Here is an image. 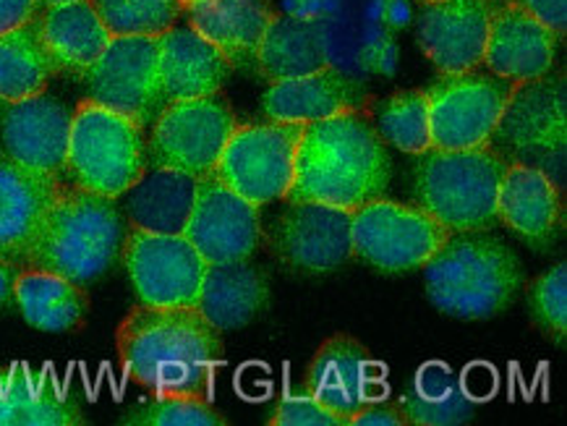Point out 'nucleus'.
I'll return each instance as SVG.
<instances>
[{
  "label": "nucleus",
  "instance_id": "f257e3e1",
  "mask_svg": "<svg viewBox=\"0 0 567 426\" xmlns=\"http://www.w3.org/2000/svg\"><path fill=\"white\" fill-rule=\"evenodd\" d=\"M115 349L126 377L152 395L213 401L225 349L196 306L140 303L115 330Z\"/></svg>",
  "mask_w": 567,
  "mask_h": 426
},
{
  "label": "nucleus",
  "instance_id": "f03ea898",
  "mask_svg": "<svg viewBox=\"0 0 567 426\" xmlns=\"http://www.w3.org/2000/svg\"><path fill=\"white\" fill-rule=\"evenodd\" d=\"M388 144L361 111L303 124L286 201H319L353 212L388 194Z\"/></svg>",
  "mask_w": 567,
  "mask_h": 426
},
{
  "label": "nucleus",
  "instance_id": "7ed1b4c3",
  "mask_svg": "<svg viewBox=\"0 0 567 426\" xmlns=\"http://www.w3.org/2000/svg\"><path fill=\"white\" fill-rule=\"evenodd\" d=\"M126 233L118 199L65 180L29 249L24 270L53 272L86 288L113 270Z\"/></svg>",
  "mask_w": 567,
  "mask_h": 426
},
{
  "label": "nucleus",
  "instance_id": "20e7f679",
  "mask_svg": "<svg viewBox=\"0 0 567 426\" xmlns=\"http://www.w3.org/2000/svg\"><path fill=\"white\" fill-rule=\"evenodd\" d=\"M421 270L429 301L457 320H492L503 314L526 280L518 254L489 230L450 233Z\"/></svg>",
  "mask_w": 567,
  "mask_h": 426
},
{
  "label": "nucleus",
  "instance_id": "39448f33",
  "mask_svg": "<svg viewBox=\"0 0 567 426\" xmlns=\"http://www.w3.org/2000/svg\"><path fill=\"white\" fill-rule=\"evenodd\" d=\"M416 205L450 233L497 226V194L507 157L492 144L476 149H426L416 155Z\"/></svg>",
  "mask_w": 567,
  "mask_h": 426
},
{
  "label": "nucleus",
  "instance_id": "423d86ee",
  "mask_svg": "<svg viewBox=\"0 0 567 426\" xmlns=\"http://www.w3.org/2000/svg\"><path fill=\"white\" fill-rule=\"evenodd\" d=\"M147 136L126 115L84 100L71 113L65 180L121 199L147 170Z\"/></svg>",
  "mask_w": 567,
  "mask_h": 426
},
{
  "label": "nucleus",
  "instance_id": "0eeeda50",
  "mask_svg": "<svg viewBox=\"0 0 567 426\" xmlns=\"http://www.w3.org/2000/svg\"><path fill=\"white\" fill-rule=\"evenodd\" d=\"M447 236L450 230L419 205L380 197L351 212L353 257L388 276L421 270Z\"/></svg>",
  "mask_w": 567,
  "mask_h": 426
},
{
  "label": "nucleus",
  "instance_id": "6e6552de",
  "mask_svg": "<svg viewBox=\"0 0 567 426\" xmlns=\"http://www.w3.org/2000/svg\"><path fill=\"white\" fill-rule=\"evenodd\" d=\"M429 128L434 149H476L492 144L515 84L489 71L440 74L429 84Z\"/></svg>",
  "mask_w": 567,
  "mask_h": 426
},
{
  "label": "nucleus",
  "instance_id": "1a4fd4ad",
  "mask_svg": "<svg viewBox=\"0 0 567 426\" xmlns=\"http://www.w3.org/2000/svg\"><path fill=\"white\" fill-rule=\"evenodd\" d=\"M236 126V113L220 95L173 100L152 124L147 165L205 178L215 173Z\"/></svg>",
  "mask_w": 567,
  "mask_h": 426
},
{
  "label": "nucleus",
  "instance_id": "9d476101",
  "mask_svg": "<svg viewBox=\"0 0 567 426\" xmlns=\"http://www.w3.org/2000/svg\"><path fill=\"white\" fill-rule=\"evenodd\" d=\"M303 124H238L213 176L259 209L286 199Z\"/></svg>",
  "mask_w": 567,
  "mask_h": 426
},
{
  "label": "nucleus",
  "instance_id": "9b49d317",
  "mask_svg": "<svg viewBox=\"0 0 567 426\" xmlns=\"http://www.w3.org/2000/svg\"><path fill=\"white\" fill-rule=\"evenodd\" d=\"M157 58V38L118 34L82 74L86 100L126 115L136 126H152L168 105L159 84Z\"/></svg>",
  "mask_w": 567,
  "mask_h": 426
},
{
  "label": "nucleus",
  "instance_id": "f8f14e48",
  "mask_svg": "<svg viewBox=\"0 0 567 426\" xmlns=\"http://www.w3.org/2000/svg\"><path fill=\"white\" fill-rule=\"evenodd\" d=\"M121 262L140 303L147 306H196L207 262L184 233H152L128 228Z\"/></svg>",
  "mask_w": 567,
  "mask_h": 426
},
{
  "label": "nucleus",
  "instance_id": "ddd939ff",
  "mask_svg": "<svg viewBox=\"0 0 567 426\" xmlns=\"http://www.w3.org/2000/svg\"><path fill=\"white\" fill-rule=\"evenodd\" d=\"M265 241L290 270L332 272L353 257L351 212L319 201H288L267 226Z\"/></svg>",
  "mask_w": 567,
  "mask_h": 426
},
{
  "label": "nucleus",
  "instance_id": "4468645a",
  "mask_svg": "<svg viewBox=\"0 0 567 426\" xmlns=\"http://www.w3.org/2000/svg\"><path fill=\"white\" fill-rule=\"evenodd\" d=\"M384 366L351 335H336L319 345L307 370V393L338 416L343 426L372 403L388 401Z\"/></svg>",
  "mask_w": 567,
  "mask_h": 426
},
{
  "label": "nucleus",
  "instance_id": "2eb2a0df",
  "mask_svg": "<svg viewBox=\"0 0 567 426\" xmlns=\"http://www.w3.org/2000/svg\"><path fill=\"white\" fill-rule=\"evenodd\" d=\"M184 236L207 264L241 262L259 249V207L209 173L199 178V186H196V199Z\"/></svg>",
  "mask_w": 567,
  "mask_h": 426
},
{
  "label": "nucleus",
  "instance_id": "dca6fc26",
  "mask_svg": "<svg viewBox=\"0 0 567 426\" xmlns=\"http://www.w3.org/2000/svg\"><path fill=\"white\" fill-rule=\"evenodd\" d=\"M71 111L61 100L42 95L6 103L0 113V144L9 160L29 170L65 180V152H69Z\"/></svg>",
  "mask_w": 567,
  "mask_h": 426
},
{
  "label": "nucleus",
  "instance_id": "f3484780",
  "mask_svg": "<svg viewBox=\"0 0 567 426\" xmlns=\"http://www.w3.org/2000/svg\"><path fill=\"white\" fill-rule=\"evenodd\" d=\"M499 0H437L419 13V45L440 74L482 66L492 13Z\"/></svg>",
  "mask_w": 567,
  "mask_h": 426
},
{
  "label": "nucleus",
  "instance_id": "a211bd4d",
  "mask_svg": "<svg viewBox=\"0 0 567 426\" xmlns=\"http://www.w3.org/2000/svg\"><path fill=\"white\" fill-rule=\"evenodd\" d=\"M565 86L555 79H534L515 84L507 111L492 142L534 160L563 163L565 155Z\"/></svg>",
  "mask_w": 567,
  "mask_h": 426
},
{
  "label": "nucleus",
  "instance_id": "6ab92c4d",
  "mask_svg": "<svg viewBox=\"0 0 567 426\" xmlns=\"http://www.w3.org/2000/svg\"><path fill=\"white\" fill-rule=\"evenodd\" d=\"M557 40V34L520 3L499 0L492 13L482 63L489 74L513 84L534 82L547 76L555 66Z\"/></svg>",
  "mask_w": 567,
  "mask_h": 426
},
{
  "label": "nucleus",
  "instance_id": "aec40b11",
  "mask_svg": "<svg viewBox=\"0 0 567 426\" xmlns=\"http://www.w3.org/2000/svg\"><path fill=\"white\" fill-rule=\"evenodd\" d=\"M497 222L530 247H547L565 226L563 189L547 170L511 160L497 194Z\"/></svg>",
  "mask_w": 567,
  "mask_h": 426
},
{
  "label": "nucleus",
  "instance_id": "412c9836",
  "mask_svg": "<svg viewBox=\"0 0 567 426\" xmlns=\"http://www.w3.org/2000/svg\"><path fill=\"white\" fill-rule=\"evenodd\" d=\"M65 184L0 155V257L24 270L42 220Z\"/></svg>",
  "mask_w": 567,
  "mask_h": 426
},
{
  "label": "nucleus",
  "instance_id": "4be33fe9",
  "mask_svg": "<svg viewBox=\"0 0 567 426\" xmlns=\"http://www.w3.org/2000/svg\"><path fill=\"white\" fill-rule=\"evenodd\" d=\"M367 90L336 66H324L315 74L280 79L261 95V113L278 124H315L332 115L361 111Z\"/></svg>",
  "mask_w": 567,
  "mask_h": 426
},
{
  "label": "nucleus",
  "instance_id": "5701e85b",
  "mask_svg": "<svg viewBox=\"0 0 567 426\" xmlns=\"http://www.w3.org/2000/svg\"><path fill=\"white\" fill-rule=\"evenodd\" d=\"M79 395L48 370L0 366V426H82Z\"/></svg>",
  "mask_w": 567,
  "mask_h": 426
},
{
  "label": "nucleus",
  "instance_id": "b1692460",
  "mask_svg": "<svg viewBox=\"0 0 567 426\" xmlns=\"http://www.w3.org/2000/svg\"><path fill=\"white\" fill-rule=\"evenodd\" d=\"M159 84L168 103L220 95L230 61L192 27H171L157 38Z\"/></svg>",
  "mask_w": 567,
  "mask_h": 426
},
{
  "label": "nucleus",
  "instance_id": "393cba45",
  "mask_svg": "<svg viewBox=\"0 0 567 426\" xmlns=\"http://www.w3.org/2000/svg\"><path fill=\"white\" fill-rule=\"evenodd\" d=\"M184 9L188 27L241 69L254 66L259 42L278 17L270 0H194Z\"/></svg>",
  "mask_w": 567,
  "mask_h": 426
},
{
  "label": "nucleus",
  "instance_id": "a878e982",
  "mask_svg": "<svg viewBox=\"0 0 567 426\" xmlns=\"http://www.w3.org/2000/svg\"><path fill=\"white\" fill-rule=\"evenodd\" d=\"M40 32L58 74L82 79L86 69L103 55L107 42L113 40L111 29L100 19L92 0L48 6L40 13Z\"/></svg>",
  "mask_w": 567,
  "mask_h": 426
},
{
  "label": "nucleus",
  "instance_id": "bb28decb",
  "mask_svg": "<svg viewBox=\"0 0 567 426\" xmlns=\"http://www.w3.org/2000/svg\"><path fill=\"white\" fill-rule=\"evenodd\" d=\"M270 288L249 259L207 264L196 309L215 330H241L267 309Z\"/></svg>",
  "mask_w": 567,
  "mask_h": 426
},
{
  "label": "nucleus",
  "instance_id": "cd10ccee",
  "mask_svg": "<svg viewBox=\"0 0 567 426\" xmlns=\"http://www.w3.org/2000/svg\"><path fill=\"white\" fill-rule=\"evenodd\" d=\"M199 178L171 168H147L144 176L123 194V212L131 228L152 233H184L192 215Z\"/></svg>",
  "mask_w": 567,
  "mask_h": 426
},
{
  "label": "nucleus",
  "instance_id": "c85d7f7f",
  "mask_svg": "<svg viewBox=\"0 0 567 426\" xmlns=\"http://www.w3.org/2000/svg\"><path fill=\"white\" fill-rule=\"evenodd\" d=\"M398 408L405 424L416 426H455L476 416V401L442 361L419 366L411 382H405Z\"/></svg>",
  "mask_w": 567,
  "mask_h": 426
},
{
  "label": "nucleus",
  "instance_id": "c756f323",
  "mask_svg": "<svg viewBox=\"0 0 567 426\" xmlns=\"http://www.w3.org/2000/svg\"><path fill=\"white\" fill-rule=\"evenodd\" d=\"M13 303L27 324L42 332H74L90 314L84 285L42 270H21L13 285Z\"/></svg>",
  "mask_w": 567,
  "mask_h": 426
},
{
  "label": "nucleus",
  "instance_id": "7c9ffc66",
  "mask_svg": "<svg viewBox=\"0 0 567 426\" xmlns=\"http://www.w3.org/2000/svg\"><path fill=\"white\" fill-rule=\"evenodd\" d=\"M330 66L324 34L317 21L296 17H275L259 42L254 69L270 82L293 79Z\"/></svg>",
  "mask_w": 567,
  "mask_h": 426
},
{
  "label": "nucleus",
  "instance_id": "2f4dec72",
  "mask_svg": "<svg viewBox=\"0 0 567 426\" xmlns=\"http://www.w3.org/2000/svg\"><path fill=\"white\" fill-rule=\"evenodd\" d=\"M38 17L0 34V103L42 95L50 79L58 76L53 58L42 42Z\"/></svg>",
  "mask_w": 567,
  "mask_h": 426
},
{
  "label": "nucleus",
  "instance_id": "473e14b6",
  "mask_svg": "<svg viewBox=\"0 0 567 426\" xmlns=\"http://www.w3.org/2000/svg\"><path fill=\"white\" fill-rule=\"evenodd\" d=\"M377 132L384 144H392L409 155H424L432 149V128H429V97L424 90H405L380 103L377 111Z\"/></svg>",
  "mask_w": 567,
  "mask_h": 426
},
{
  "label": "nucleus",
  "instance_id": "72a5a7b5",
  "mask_svg": "<svg viewBox=\"0 0 567 426\" xmlns=\"http://www.w3.org/2000/svg\"><path fill=\"white\" fill-rule=\"evenodd\" d=\"M92 6L113 38L118 34L159 38L171 27H176L178 13L184 9L181 0H92Z\"/></svg>",
  "mask_w": 567,
  "mask_h": 426
},
{
  "label": "nucleus",
  "instance_id": "f704fd0d",
  "mask_svg": "<svg viewBox=\"0 0 567 426\" xmlns=\"http://www.w3.org/2000/svg\"><path fill=\"white\" fill-rule=\"evenodd\" d=\"M123 422L142 426H223L228 418L213 406V401L155 395L144 406L128 411Z\"/></svg>",
  "mask_w": 567,
  "mask_h": 426
},
{
  "label": "nucleus",
  "instance_id": "c9c22d12",
  "mask_svg": "<svg viewBox=\"0 0 567 426\" xmlns=\"http://www.w3.org/2000/svg\"><path fill=\"white\" fill-rule=\"evenodd\" d=\"M528 306L549 341L563 345L567 335V267L557 264L544 272L528 288Z\"/></svg>",
  "mask_w": 567,
  "mask_h": 426
},
{
  "label": "nucleus",
  "instance_id": "e433bc0d",
  "mask_svg": "<svg viewBox=\"0 0 567 426\" xmlns=\"http://www.w3.org/2000/svg\"><path fill=\"white\" fill-rule=\"evenodd\" d=\"M270 426H343V422L303 389L282 395L270 416Z\"/></svg>",
  "mask_w": 567,
  "mask_h": 426
},
{
  "label": "nucleus",
  "instance_id": "4c0bfd02",
  "mask_svg": "<svg viewBox=\"0 0 567 426\" xmlns=\"http://www.w3.org/2000/svg\"><path fill=\"white\" fill-rule=\"evenodd\" d=\"M523 9H528L536 19L544 21L557 38H563L567 29V0H515Z\"/></svg>",
  "mask_w": 567,
  "mask_h": 426
},
{
  "label": "nucleus",
  "instance_id": "58836bf2",
  "mask_svg": "<svg viewBox=\"0 0 567 426\" xmlns=\"http://www.w3.org/2000/svg\"><path fill=\"white\" fill-rule=\"evenodd\" d=\"M405 426V418L400 414L398 403H372V406L361 408L348 426Z\"/></svg>",
  "mask_w": 567,
  "mask_h": 426
},
{
  "label": "nucleus",
  "instance_id": "ea45409f",
  "mask_svg": "<svg viewBox=\"0 0 567 426\" xmlns=\"http://www.w3.org/2000/svg\"><path fill=\"white\" fill-rule=\"evenodd\" d=\"M40 0H0V34L32 21L40 13Z\"/></svg>",
  "mask_w": 567,
  "mask_h": 426
},
{
  "label": "nucleus",
  "instance_id": "a19ab883",
  "mask_svg": "<svg viewBox=\"0 0 567 426\" xmlns=\"http://www.w3.org/2000/svg\"><path fill=\"white\" fill-rule=\"evenodd\" d=\"M19 272L21 270L17 264H11L9 259L0 257V312L13 303V285H17Z\"/></svg>",
  "mask_w": 567,
  "mask_h": 426
},
{
  "label": "nucleus",
  "instance_id": "79ce46f5",
  "mask_svg": "<svg viewBox=\"0 0 567 426\" xmlns=\"http://www.w3.org/2000/svg\"><path fill=\"white\" fill-rule=\"evenodd\" d=\"M42 6H61V3H76V0H40Z\"/></svg>",
  "mask_w": 567,
  "mask_h": 426
},
{
  "label": "nucleus",
  "instance_id": "37998d69",
  "mask_svg": "<svg viewBox=\"0 0 567 426\" xmlns=\"http://www.w3.org/2000/svg\"><path fill=\"white\" fill-rule=\"evenodd\" d=\"M419 3H437V0H419Z\"/></svg>",
  "mask_w": 567,
  "mask_h": 426
},
{
  "label": "nucleus",
  "instance_id": "c03bdc74",
  "mask_svg": "<svg viewBox=\"0 0 567 426\" xmlns=\"http://www.w3.org/2000/svg\"><path fill=\"white\" fill-rule=\"evenodd\" d=\"M188 3H194V0H181V6H188Z\"/></svg>",
  "mask_w": 567,
  "mask_h": 426
},
{
  "label": "nucleus",
  "instance_id": "a18cd8bd",
  "mask_svg": "<svg viewBox=\"0 0 567 426\" xmlns=\"http://www.w3.org/2000/svg\"><path fill=\"white\" fill-rule=\"evenodd\" d=\"M3 107H6V103H0V113H3Z\"/></svg>",
  "mask_w": 567,
  "mask_h": 426
}]
</instances>
